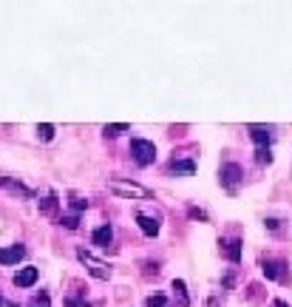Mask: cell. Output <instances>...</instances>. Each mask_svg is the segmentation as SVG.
I'll return each mask as SVG.
<instances>
[{"mask_svg":"<svg viewBox=\"0 0 292 307\" xmlns=\"http://www.w3.org/2000/svg\"><path fill=\"white\" fill-rule=\"evenodd\" d=\"M108 188L119 197H128V199H151V190L139 182H131V179H111Z\"/></svg>","mask_w":292,"mask_h":307,"instance_id":"cell-1","label":"cell"},{"mask_svg":"<svg viewBox=\"0 0 292 307\" xmlns=\"http://www.w3.org/2000/svg\"><path fill=\"white\" fill-rule=\"evenodd\" d=\"M131 157H134L136 165H153L156 162V145H153L151 140H139V137H134L131 140Z\"/></svg>","mask_w":292,"mask_h":307,"instance_id":"cell-2","label":"cell"},{"mask_svg":"<svg viewBox=\"0 0 292 307\" xmlns=\"http://www.w3.org/2000/svg\"><path fill=\"white\" fill-rule=\"evenodd\" d=\"M77 256H79V262L88 267V273H91V276H97V279H111V267H108L105 262L94 259L91 253H86V251H77Z\"/></svg>","mask_w":292,"mask_h":307,"instance_id":"cell-3","label":"cell"},{"mask_svg":"<svg viewBox=\"0 0 292 307\" xmlns=\"http://www.w3.org/2000/svg\"><path fill=\"white\" fill-rule=\"evenodd\" d=\"M238 182H241V168H238L236 162H227V165H221V188L230 190V194H236Z\"/></svg>","mask_w":292,"mask_h":307,"instance_id":"cell-4","label":"cell"},{"mask_svg":"<svg viewBox=\"0 0 292 307\" xmlns=\"http://www.w3.org/2000/svg\"><path fill=\"white\" fill-rule=\"evenodd\" d=\"M247 131H249V140L258 148H269V142H273V128L269 125H249Z\"/></svg>","mask_w":292,"mask_h":307,"instance_id":"cell-5","label":"cell"},{"mask_svg":"<svg viewBox=\"0 0 292 307\" xmlns=\"http://www.w3.org/2000/svg\"><path fill=\"white\" fill-rule=\"evenodd\" d=\"M23 256H26V247H23V245L0 247V264H17Z\"/></svg>","mask_w":292,"mask_h":307,"instance_id":"cell-6","label":"cell"},{"mask_svg":"<svg viewBox=\"0 0 292 307\" xmlns=\"http://www.w3.org/2000/svg\"><path fill=\"white\" fill-rule=\"evenodd\" d=\"M281 267H284V262H278V259H261V271L267 279H278V282H286V276L281 273Z\"/></svg>","mask_w":292,"mask_h":307,"instance_id":"cell-7","label":"cell"},{"mask_svg":"<svg viewBox=\"0 0 292 307\" xmlns=\"http://www.w3.org/2000/svg\"><path fill=\"white\" fill-rule=\"evenodd\" d=\"M37 276H40L37 267H20V271L14 273V284H17V287H31V284L37 282Z\"/></svg>","mask_w":292,"mask_h":307,"instance_id":"cell-8","label":"cell"},{"mask_svg":"<svg viewBox=\"0 0 292 307\" xmlns=\"http://www.w3.org/2000/svg\"><path fill=\"white\" fill-rule=\"evenodd\" d=\"M0 185H3L6 190H12V194H17V197H26V199L34 197V194H31L23 182H17V179H12V177H0Z\"/></svg>","mask_w":292,"mask_h":307,"instance_id":"cell-9","label":"cell"},{"mask_svg":"<svg viewBox=\"0 0 292 307\" xmlns=\"http://www.w3.org/2000/svg\"><path fill=\"white\" fill-rule=\"evenodd\" d=\"M136 225L145 236H159V222L153 216H145V214H136Z\"/></svg>","mask_w":292,"mask_h":307,"instance_id":"cell-10","label":"cell"},{"mask_svg":"<svg viewBox=\"0 0 292 307\" xmlns=\"http://www.w3.org/2000/svg\"><path fill=\"white\" fill-rule=\"evenodd\" d=\"M111 239H114V231H111V225H99L97 231L91 234V242H94L97 247H108Z\"/></svg>","mask_w":292,"mask_h":307,"instance_id":"cell-11","label":"cell"},{"mask_svg":"<svg viewBox=\"0 0 292 307\" xmlns=\"http://www.w3.org/2000/svg\"><path fill=\"white\" fill-rule=\"evenodd\" d=\"M221 251L227 253V259H230L233 264L241 262V239H230V242H219Z\"/></svg>","mask_w":292,"mask_h":307,"instance_id":"cell-12","label":"cell"},{"mask_svg":"<svg viewBox=\"0 0 292 307\" xmlns=\"http://www.w3.org/2000/svg\"><path fill=\"white\" fill-rule=\"evenodd\" d=\"M171 171L176 174V177H193V174H196V162L193 160H173Z\"/></svg>","mask_w":292,"mask_h":307,"instance_id":"cell-13","label":"cell"},{"mask_svg":"<svg viewBox=\"0 0 292 307\" xmlns=\"http://www.w3.org/2000/svg\"><path fill=\"white\" fill-rule=\"evenodd\" d=\"M57 205H60V199H57L54 194H49L46 199H40V214H46V216H54V214H57Z\"/></svg>","mask_w":292,"mask_h":307,"instance_id":"cell-14","label":"cell"},{"mask_svg":"<svg viewBox=\"0 0 292 307\" xmlns=\"http://www.w3.org/2000/svg\"><path fill=\"white\" fill-rule=\"evenodd\" d=\"M173 290H176L179 307H187V304H190V296H187V287H184V282H182V279H173Z\"/></svg>","mask_w":292,"mask_h":307,"instance_id":"cell-15","label":"cell"},{"mask_svg":"<svg viewBox=\"0 0 292 307\" xmlns=\"http://www.w3.org/2000/svg\"><path fill=\"white\" fill-rule=\"evenodd\" d=\"M37 137H40V140H54V125L51 123H43V125H37Z\"/></svg>","mask_w":292,"mask_h":307,"instance_id":"cell-16","label":"cell"},{"mask_svg":"<svg viewBox=\"0 0 292 307\" xmlns=\"http://www.w3.org/2000/svg\"><path fill=\"white\" fill-rule=\"evenodd\" d=\"M256 162H258V165H269V162H273L269 148H258V151H256Z\"/></svg>","mask_w":292,"mask_h":307,"instance_id":"cell-17","label":"cell"},{"mask_svg":"<svg viewBox=\"0 0 292 307\" xmlns=\"http://www.w3.org/2000/svg\"><path fill=\"white\" fill-rule=\"evenodd\" d=\"M105 137H119L122 134V131H128V125H125V123H119V125H105Z\"/></svg>","mask_w":292,"mask_h":307,"instance_id":"cell-18","label":"cell"},{"mask_svg":"<svg viewBox=\"0 0 292 307\" xmlns=\"http://www.w3.org/2000/svg\"><path fill=\"white\" fill-rule=\"evenodd\" d=\"M68 205H71V210H74V214H79V210H86V208H88V199H79V197H74Z\"/></svg>","mask_w":292,"mask_h":307,"instance_id":"cell-19","label":"cell"},{"mask_svg":"<svg viewBox=\"0 0 292 307\" xmlns=\"http://www.w3.org/2000/svg\"><path fill=\"white\" fill-rule=\"evenodd\" d=\"M60 222H62V225H66V227H68V231H74V227H77V225H79V216H77V214H68V216H62V219H60Z\"/></svg>","mask_w":292,"mask_h":307,"instance_id":"cell-20","label":"cell"},{"mask_svg":"<svg viewBox=\"0 0 292 307\" xmlns=\"http://www.w3.org/2000/svg\"><path fill=\"white\" fill-rule=\"evenodd\" d=\"M148 307H164V296L162 293L151 296V299H148Z\"/></svg>","mask_w":292,"mask_h":307,"instance_id":"cell-21","label":"cell"},{"mask_svg":"<svg viewBox=\"0 0 292 307\" xmlns=\"http://www.w3.org/2000/svg\"><path fill=\"white\" fill-rule=\"evenodd\" d=\"M190 216H193V219L207 222V210H201V208H190Z\"/></svg>","mask_w":292,"mask_h":307,"instance_id":"cell-22","label":"cell"},{"mask_svg":"<svg viewBox=\"0 0 292 307\" xmlns=\"http://www.w3.org/2000/svg\"><path fill=\"white\" fill-rule=\"evenodd\" d=\"M264 225H267L269 231H278V219H267V222H264Z\"/></svg>","mask_w":292,"mask_h":307,"instance_id":"cell-23","label":"cell"},{"mask_svg":"<svg viewBox=\"0 0 292 307\" xmlns=\"http://www.w3.org/2000/svg\"><path fill=\"white\" fill-rule=\"evenodd\" d=\"M273 307H286V301H281V299H275V301H273Z\"/></svg>","mask_w":292,"mask_h":307,"instance_id":"cell-24","label":"cell"},{"mask_svg":"<svg viewBox=\"0 0 292 307\" xmlns=\"http://www.w3.org/2000/svg\"><path fill=\"white\" fill-rule=\"evenodd\" d=\"M0 304H3V301H0Z\"/></svg>","mask_w":292,"mask_h":307,"instance_id":"cell-25","label":"cell"},{"mask_svg":"<svg viewBox=\"0 0 292 307\" xmlns=\"http://www.w3.org/2000/svg\"><path fill=\"white\" fill-rule=\"evenodd\" d=\"M34 307H37V304H34Z\"/></svg>","mask_w":292,"mask_h":307,"instance_id":"cell-26","label":"cell"}]
</instances>
